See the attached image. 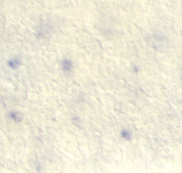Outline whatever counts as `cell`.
I'll return each instance as SVG.
<instances>
[{
    "label": "cell",
    "instance_id": "obj_1",
    "mask_svg": "<svg viewBox=\"0 0 182 173\" xmlns=\"http://www.w3.org/2000/svg\"><path fill=\"white\" fill-rule=\"evenodd\" d=\"M9 116L16 123H20L23 120V115H22V113L19 112H16V111H12V112H10Z\"/></svg>",
    "mask_w": 182,
    "mask_h": 173
},
{
    "label": "cell",
    "instance_id": "obj_2",
    "mask_svg": "<svg viewBox=\"0 0 182 173\" xmlns=\"http://www.w3.org/2000/svg\"><path fill=\"white\" fill-rule=\"evenodd\" d=\"M62 67H63V69L65 71H69L71 70L72 67H73V64H72V62L70 61L65 60V61H63V64H62Z\"/></svg>",
    "mask_w": 182,
    "mask_h": 173
},
{
    "label": "cell",
    "instance_id": "obj_3",
    "mask_svg": "<svg viewBox=\"0 0 182 173\" xmlns=\"http://www.w3.org/2000/svg\"><path fill=\"white\" fill-rule=\"evenodd\" d=\"M121 137L126 140H130L132 138V136L129 130H123L121 132Z\"/></svg>",
    "mask_w": 182,
    "mask_h": 173
}]
</instances>
